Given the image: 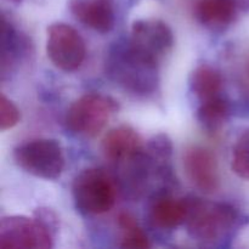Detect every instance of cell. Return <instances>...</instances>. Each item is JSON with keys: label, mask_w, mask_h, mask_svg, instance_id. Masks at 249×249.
I'll list each match as a JSON object with an SVG mask.
<instances>
[{"label": "cell", "mask_w": 249, "mask_h": 249, "mask_svg": "<svg viewBox=\"0 0 249 249\" xmlns=\"http://www.w3.org/2000/svg\"><path fill=\"white\" fill-rule=\"evenodd\" d=\"M242 87H243V90H245L246 94L249 96V55L247 56V58H246L245 65H243Z\"/></svg>", "instance_id": "20"}, {"label": "cell", "mask_w": 249, "mask_h": 249, "mask_svg": "<svg viewBox=\"0 0 249 249\" xmlns=\"http://www.w3.org/2000/svg\"><path fill=\"white\" fill-rule=\"evenodd\" d=\"M128 41L139 53L160 63L174 45V33L160 19H138L131 26Z\"/></svg>", "instance_id": "8"}, {"label": "cell", "mask_w": 249, "mask_h": 249, "mask_svg": "<svg viewBox=\"0 0 249 249\" xmlns=\"http://www.w3.org/2000/svg\"><path fill=\"white\" fill-rule=\"evenodd\" d=\"M236 5L233 0H197L195 15L204 27L213 31L225 29L235 21Z\"/></svg>", "instance_id": "13"}, {"label": "cell", "mask_w": 249, "mask_h": 249, "mask_svg": "<svg viewBox=\"0 0 249 249\" xmlns=\"http://www.w3.org/2000/svg\"><path fill=\"white\" fill-rule=\"evenodd\" d=\"M224 79L220 71L211 65H199L190 75L191 91L201 101L219 96L223 90Z\"/></svg>", "instance_id": "14"}, {"label": "cell", "mask_w": 249, "mask_h": 249, "mask_svg": "<svg viewBox=\"0 0 249 249\" xmlns=\"http://www.w3.org/2000/svg\"><path fill=\"white\" fill-rule=\"evenodd\" d=\"M14 160L21 169L33 177L56 180L65 169V155L60 142L53 139H38L18 145Z\"/></svg>", "instance_id": "5"}, {"label": "cell", "mask_w": 249, "mask_h": 249, "mask_svg": "<svg viewBox=\"0 0 249 249\" xmlns=\"http://www.w3.org/2000/svg\"><path fill=\"white\" fill-rule=\"evenodd\" d=\"M28 50V41L24 36L12 27L10 22L2 16L1 23V71L6 66H12L15 61H18L21 56L26 55Z\"/></svg>", "instance_id": "16"}, {"label": "cell", "mask_w": 249, "mask_h": 249, "mask_svg": "<svg viewBox=\"0 0 249 249\" xmlns=\"http://www.w3.org/2000/svg\"><path fill=\"white\" fill-rule=\"evenodd\" d=\"M160 63L139 53L129 41L116 44L106 56V75L118 87L136 96L156 91L160 83Z\"/></svg>", "instance_id": "1"}, {"label": "cell", "mask_w": 249, "mask_h": 249, "mask_svg": "<svg viewBox=\"0 0 249 249\" xmlns=\"http://www.w3.org/2000/svg\"><path fill=\"white\" fill-rule=\"evenodd\" d=\"M71 12L84 26L108 33L116 23L114 0H70Z\"/></svg>", "instance_id": "11"}, {"label": "cell", "mask_w": 249, "mask_h": 249, "mask_svg": "<svg viewBox=\"0 0 249 249\" xmlns=\"http://www.w3.org/2000/svg\"><path fill=\"white\" fill-rule=\"evenodd\" d=\"M101 147L107 160L122 165L136 157L145 146L135 129L129 125H119L105 135Z\"/></svg>", "instance_id": "10"}, {"label": "cell", "mask_w": 249, "mask_h": 249, "mask_svg": "<svg viewBox=\"0 0 249 249\" xmlns=\"http://www.w3.org/2000/svg\"><path fill=\"white\" fill-rule=\"evenodd\" d=\"M118 225L122 229V248L147 249L151 247L150 240L139 226L136 219L130 213H121L118 215Z\"/></svg>", "instance_id": "17"}, {"label": "cell", "mask_w": 249, "mask_h": 249, "mask_svg": "<svg viewBox=\"0 0 249 249\" xmlns=\"http://www.w3.org/2000/svg\"><path fill=\"white\" fill-rule=\"evenodd\" d=\"M185 174L191 184L204 194H214L220 187L218 160L212 151L191 146L182 157Z\"/></svg>", "instance_id": "9"}, {"label": "cell", "mask_w": 249, "mask_h": 249, "mask_svg": "<svg viewBox=\"0 0 249 249\" xmlns=\"http://www.w3.org/2000/svg\"><path fill=\"white\" fill-rule=\"evenodd\" d=\"M46 53L61 71L73 72L84 62L87 46L84 39L73 27L56 22L46 31Z\"/></svg>", "instance_id": "7"}, {"label": "cell", "mask_w": 249, "mask_h": 249, "mask_svg": "<svg viewBox=\"0 0 249 249\" xmlns=\"http://www.w3.org/2000/svg\"><path fill=\"white\" fill-rule=\"evenodd\" d=\"M187 209V198L178 199L169 196H160L153 201L150 208V221L155 228L172 230L186 221Z\"/></svg>", "instance_id": "12"}, {"label": "cell", "mask_w": 249, "mask_h": 249, "mask_svg": "<svg viewBox=\"0 0 249 249\" xmlns=\"http://www.w3.org/2000/svg\"><path fill=\"white\" fill-rule=\"evenodd\" d=\"M119 109L113 97L89 92L75 100L65 117L66 128L73 134L94 138L101 133L111 117Z\"/></svg>", "instance_id": "4"}, {"label": "cell", "mask_w": 249, "mask_h": 249, "mask_svg": "<svg viewBox=\"0 0 249 249\" xmlns=\"http://www.w3.org/2000/svg\"><path fill=\"white\" fill-rule=\"evenodd\" d=\"M19 119L21 113L16 105L4 94L0 95V129L5 131L14 128L18 124Z\"/></svg>", "instance_id": "19"}, {"label": "cell", "mask_w": 249, "mask_h": 249, "mask_svg": "<svg viewBox=\"0 0 249 249\" xmlns=\"http://www.w3.org/2000/svg\"><path fill=\"white\" fill-rule=\"evenodd\" d=\"M187 232L194 240L213 246L226 240L240 226L241 214L232 204L187 198Z\"/></svg>", "instance_id": "2"}, {"label": "cell", "mask_w": 249, "mask_h": 249, "mask_svg": "<svg viewBox=\"0 0 249 249\" xmlns=\"http://www.w3.org/2000/svg\"><path fill=\"white\" fill-rule=\"evenodd\" d=\"M72 195L80 213L100 215L113 208L117 190L113 179L106 170L88 168L73 180Z\"/></svg>", "instance_id": "3"}, {"label": "cell", "mask_w": 249, "mask_h": 249, "mask_svg": "<svg viewBox=\"0 0 249 249\" xmlns=\"http://www.w3.org/2000/svg\"><path fill=\"white\" fill-rule=\"evenodd\" d=\"M230 116V105L225 99L219 96L204 100L197 109V119L204 130L216 133L228 122Z\"/></svg>", "instance_id": "15"}, {"label": "cell", "mask_w": 249, "mask_h": 249, "mask_svg": "<svg viewBox=\"0 0 249 249\" xmlns=\"http://www.w3.org/2000/svg\"><path fill=\"white\" fill-rule=\"evenodd\" d=\"M231 168L237 177L249 180V128L241 133L233 146Z\"/></svg>", "instance_id": "18"}, {"label": "cell", "mask_w": 249, "mask_h": 249, "mask_svg": "<svg viewBox=\"0 0 249 249\" xmlns=\"http://www.w3.org/2000/svg\"><path fill=\"white\" fill-rule=\"evenodd\" d=\"M53 231L38 218L4 216L0 220V249H49Z\"/></svg>", "instance_id": "6"}]
</instances>
